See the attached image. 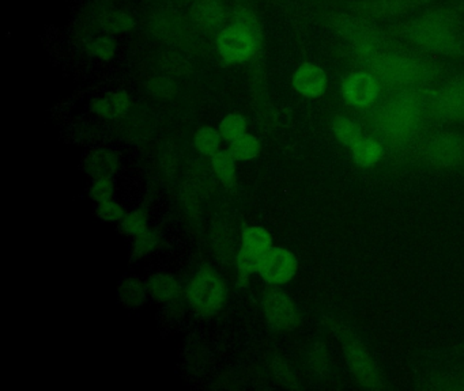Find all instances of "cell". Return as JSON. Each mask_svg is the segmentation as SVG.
Listing matches in <instances>:
<instances>
[{
    "label": "cell",
    "mask_w": 464,
    "mask_h": 391,
    "mask_svg": "<svg viewBox=\"0 0 464 391\" xmlns=\"http://www.w3.org/2000/svg\"><path fill=\"white\" fill-rule=\"evenodd\" d=\"M97 216L104 222H119L126 216L124 209L115 201L110 200L100 203L97 208Z\"/></svg>",
    "instance_id": "836d02e7"
},
{
    "label": "cell",
    "mask_w": 464,
    "mask_h": 391,
    "mask_svg": "<svg viewBox=\"0 0 464 391\" xmlns=\"http://www.w3.org/2000/svg\"><path fill=\"white\" fill-rule=\"evenodd\" d=\"M241 246L266 255V253L273 247V238L270 233L262 227H248L243 233V244Z\"/></svg>",
    "instance_id": "7402d4cb"
},
{
    "label": "cell",
    "mask_w": 464,
    "mask_h": 391,
    "mask_svg": "<svg viewBox=\"0 0 464 391\" xmlns=\"http://www.w3.org/2000/svg\"><path fill=\"white\" fill-rule=\"evenodd\" d=\"M148 228V214L142 209L126 215L121 220V231L126 235H138Z\"/></svg>",
    "instance_id": "f1b7e54d"
},
{
    "label": "cell",
    "mask_w": 464,
    "mask_h": 391,
    "mask_svg": "<svg viewBox=\"0 0 464 391\" xmlns=\"http://www.w3.org/2000/svg\"><path fill=\"white\" fill-rule=\"evenodd\" d=\"M266 318L279 330L295 328L298 320L297 309L289 295L281 290H270L263 300Z\"/></svg>",
    "instance_id": "7c38bea8"
},
{
    "label": "cell",
    "mask_w": 464,
    "mask_h": 391,
    "mask_svg": "<svg viewBox=\"0 0 464 391\" xmlns=\"http://www.w3.org/2000/svg\"><path fill=\"white\" fill-rule=\"evenodd\" d=\"M113 190H115V185H113L112 179L100 178L94 181L89 193H91V197L100 204L112 200Z\"/></svg>",
    "instance_id": "d6a6232c"
},
{
    "label": "cell",
    "mask_w": 464,
    "mask_h": 391,
    "mask_svg": "<svg viewBox=\"0 0 464 391\" xmlns=\"http://www.w3.org/2000/svg\"><path fill=\"white\" fill-rule=\"evenodd\" d=\"M456 11H458V13H460L461 15H464V0H461V2L459 3V5H456Z\"/></svg>",
    "instance_id": "e575fe53"
},
{
    "label": "cell",
    "mask_w": 464,
    "mask_h": 391,
    "mask_svg": "<svg viewBox=\"0 0 464 391\" xmlns=\"http://www.w3.org/2000/svg\"><path fill=\"white\" fill-rule=\"evenodd\" d=\"M130 105L131 102H130L129 94L126 91H118L100 98L93 103L92 109L102 119H119L129 113Z\"/></svg>",
    "instance_id": "2e32d148"
},
{
    "label": "cell",
    "mask_w": 464,
    "mask_h": 391,
    "mask_svg": "<svg viewBox=\"0 0 464 391\" xmlns=\"http://www.w3.org/2000/svg\"><path fill=\"white\" fill-rule=\"evenodd\" d=\"M157 243H159V236H157V234L146 228L142 233L135 235L132 255H134V257H143V255L153 252V250L156 249Z\"/></svg>",
    "instance_id": "4dcf8cb0"
},
{
    "label": "cell",
    "mask_w": 464,
    "mask_h": 391,
    "mask_svg": "<svg viewBox=\"0 0 464 391\" xmlns=\"http://www.w3.org/2000/svg\"><path fill=\"white\" fill-rule=\"evenodd\" d=\"M83 168L92 178H111L118 171L119 159L110 149H97L88 155Z\"/></svg>",
    "instance_id": "9a60e30c"
},
{
    "label": "cell",
    "mask_w": 464,
    "mask_h": 391,
    "mask_svg": "<svg viewBox=\"0 0 464 391\" xmlns=\"http://www.w3.org/2000/svg\"><path fill=\"white\" fill-rule=\"evenodd\" d=\"M88 53L102 60L112 59L116 53V41L111 35H102L89 43Z\"/></svg>",
    "instance_id": "f546056e"
},
{
    "label": "cell",
    "mask_w": 464,
    "mask_h": 391,
    "mask_svg": "<svg viewBox=\"0 0 464 391\" xmlns=\"http://www.w3.org/2000/svg\"><path fill=\"white\" fill-rule=\"evenodd\" d=\"M192 18L203 29L218 26L224 19L221 0H199L192 8Z\"/></svg>",
    "instance_id": "ac0fdd59"
},
{
    "label": "cell",
    "mask_w": 464,
    "mask_h": 391,
    "mask_svg": "<svg viewBox=\"0 0 464 391\" xmlns=\"http://www.w3.org/2000/svg\"><path fill=\"white\" fill-rule=\"evenodd\" d=\"M434 110L450 121H464V76L450 79L433 95Z\"/></svg>",
    "instance_id": "8fae6325"
},
{
    "label": "cell",
    "mask_w": 464,
    "mask_h": 391,
    "mask_svg": "<svg viewBox=\"0 0 464 391\" xmlns=\"http://www.w3.org/2000/svg\"><path fill=\"white\" fill-rule=\"evenodd\" d=\"M246 122L243 116L240 114H227L221 124H219V133L222 138L227 141H233L235 138H240L241 135L246 133Z\"/></svg>",
    "instance_id": "484cf974"
},
{
    "label": "cell",
    "mask_w": 464,
    "mask_h": 391,
    "mask_svg": "<svg viewBox=\"0 0 464 391\" xmlns=\"http://www.w3.org/2000/svg\"><path fill=\"white\" fill-rule=\"evenodd\" d=\"M393 29L420 51L445 57L464 56V24L458 11L433 8Z\"/></svg>",
    "instance_id": "6da1fadb"
},
{
    "label": "cell",
    "mask_w": 464,
    "mask_h": 391,
    "mask_svg": "<svg viewBox=\"0 0 464 391\" xmlns=\"http://www.w3.org/2000/svg\"><path fill=\"white\" fill-rule=\"evenodd\" d=\"M263 258H265V255L257 254V253L241 246L240 252H238L237 255V266L241 276H243L244 279H246L249 274L255 273V272H259Z\"/></svg>",
    "instance_id": "4316f807"
},
{
    "label": "cell",
    "mask_w": 464,
    "mask_h": 391,
    "mask_svg": "<svg viewBox=\"0 0 464 391\" xmlns=\"http://www.w3.org/2000/svg\"><path fill=\"white\" fill-rule=\"evenodd\" d=\"M148 288L142 284L140 280L135 277L124 279L119 284V299L124 306L129 309H137L146 303V295H148Z\"/></svg>",
    "instance_id": "d6986e66"
},
{
    "label": "cell",
    "mask_w": 464,
    "mask_h": 391,
    "mask_svg": "<svg viewBox=\"0 0 464 391\" xmlns=\"http://www.w3.org/2000/svg\"><path fill=\"white\" fill-rule=\"evenodd\" d=\"M327 86V73L314 62H304L293 75V87L305 98L322 97Z\"/></svg>",
    "instance_id": "5bb4252c"
},
{
    "label": "cell",
    "mask_w": 464,
    "mask_h": 391,
    "mask_svg": "<svg viewBox=\"0 0 464 391\" xmlns=\"http://www.w3.org/2000/svg\"><path fill=\"white\" fill-rule=\"evenodd\" d=\"M426 154L439 166H458L464 163V136L458 133H440L430 138Z\"/></svg>",
    "instance_id": "4fadbf2b"
},
{
    "label": "cell",
    "mask_w": 464,
    "mask_h": 391,
    "mask_svg": "<svg viewBox=\"0 0 464 391\" xmlns=\"http://www.w3.org/2000/svg\"><path fill=\"white\" fill-rule=\"evenodd\" d=\"M328 24L338 37L352 45L355 59L391 49L390 37L384 30L352 11L331 14Z\"/></svg>",
    "instance_id": "3957f363"
},
{
    "label": "cell",
    "mask_w": 464,
    "mask_h": 391,
    "mask_svg": "<svg viewBox=\"0 0 464 391\" xmlns=\"http://www.w3.org/2000/svg\"><path fill=\"white\" fill-rule=\"evenodd\" d=\"M343 100L355 109H368L382 94V81L368 70L347 73L341 83Z\"/></svg>",
    "instance_id": "8992f818"
},
{
    "label": "cell",
    "mask_w": 464,
    "mask_h": 391,
    "mask_svg": "<svg viewBox=\"0 0 464 391\" xmlns=\"http://www.w3.org/2000/svg\"><path fill=\"white\" fill-rule=\"evenodd\" d=\"M428 3L429 0H354L347 8L371 21H382L414 13Z\"/></svg>",
    "instance_id": "52a82bcc"
},
{
    "label": "cell",
    "mask_w": 464,
    "mask_h": 391,
    "mask_svg": "<svg viewBox=\"0 0 464 391\" xmlns=\"http://www.w3.org/2000/svg\"><path fill=\"white\" fill-rule=\"evenodd\" d=\"M357 60L382 83L390 86H420L433 81L437 75L434 62L406 52L393 51L392 48Z\"/></svg>",
    "instance_id": "7a4b0ae2"
},
{
    "label": "cell",
    "mask_w": 464,
    "mask_h": 391,
    "mask_svg": "<svg viewBox=\"0 0 464 391\" xmlns=\"http://www.w3.org/2000/svg\"><path fill=\"white\" fill-rule=\"evenodd\" d=\"M148 291L156 300L169 301L179 293V282L170 274L159 273L150 277L148 282Z\"/></svg>",
    "instance_id": "ffe728a7"
},
{
    "label": "cell",
    "mask_w": 464,
    "mask_h": 391,
    "mask_svg": "<svg viewBox=\"0 0 464 391\" xmlns=\"http://www.w3.org/2000/svg\"><path fill=\"white\" fill-rule=\"evenodd\" d=\"M297 258L284 247H271L266 253L259 273L270 284H286L297 272Z\"/></svg>",
    "instance_id": "30bf717a"
},
{
    "label": "cell",
    "mask_w": 464,
    "mask_h": 391,
    "mask_svg": "<svg viewBox=\"0 0 464 391\" xmlns=\"http://www.w3.org/2000/svg\"><path fill=\"white\" fill-rule=\"evenodd\" d=\"M217 48L225 62H243L254 56L259 45L249 33L233 24L219 33Z\"/></svg>",
    "instance_id": "9c48e42d"
},
{
    "label": "cell",
    "mask_w": 464,
    "mask_h": 391,
    "mask_svg": "<svg viewBox=\"0 0 464 391\" xmlns=\"http://www.w3.org/2000/svg\"><path fill=\"white\" fill-rule=\"evenodd\" d=\"M422 100L411 92L393 97L385 103L379 116L382 135L396 143L411 140L422 127Z\"/></svg>",
    "instance_id": "277c9868"
},
{
    "label": "cell",
    "mask_w": 464,
    "mask_h": 391,
    "mask_svg": "<svg viewBox=\"0 0 464 391\" xmlns=\"http://www.w3.org/2000/svg\"><path fill=\"white\" fill-rule=\"evenodd\" d=\"M221 133L219 130L211 127H203L198 130L195 136V146L203 155H211L218 152L219 144H221Z\"/></svg>",
    "instance_id": "d4e9b609"
},
{
    "label": "cell",
    "mask_w": 464,
    "mask_h": 391,
    "mask_svg": "<svg viewBox=\"0 0 464 391\" xmlns=\"http://www.w3.org/2000/svg\"><path fill=\"white\" fill-rule=\"evenodd\" d=\"M333 133L342 146L350 148L362 138L360 125L344 116H336L333 119Z\"/></svg>",
    "instance_id": "44dd1931"
},
{
    "label": "cell",
    "mask_w": 464,
    "mask_h": 391,
    "mask_svg": "<svg viewBox=\"0 0 464 391\" xmlns=\"http://www.w3.org/2000/svg\"><path fill=\"white\" fill-rule=\"evenodd\" d=\"M186 296L189 306L195 311L203 315L214 314L224 303V284L214 272L205 269L195 274L194 279L189 281Z\"/></svg>",
    "instance_id": "5b68a950"
},
{
    "label": "cell",
    "mask_w": 464,
    "mask_h": 391,
    "mask_svg": "<svg viewBox=\"0 0 464 391\" xmlns=\"http://www.w3.org/2000/svg\"><path fill=\"white\" fill-rule=\"evenodd\" d=\"M235 157L230 154V151H218L213 155L211 163H213L214 171L224 184L232 185V182L235 181Z\"/></svg>",
    "instance_id": "cb8c5ba5"
},
{
    "label": "cell",
    "mask_w": 464,
    "mask_h": 391,
    "mask_svg": "<svg viewBox=\"0 0 464 391\" xmlns=\"http://www.w3.org/2000/svg\"><path fill=\"white\" fill-rule=\"evenodd\" d=\"M339 336L344 341V355H346L347 363L358 382L362 383L366 387L382 388L379 369H377L373 358L369 355L365 345L353 334H350V337H347L346 333L339 334Z\"/></svg>",
    "instance_id": "ba28073f"
},
{
    "label": "cell",
    "mask_w": 464,
    "mask_h": 391,
    "mask_svg": "<svg viewBox=\"0 0 464 391\" xmlns=\"http://www.w3.org/2000/svg\"><path fill=\"white\" fill-rule=\"evenodd\" d=\"M229 151L236 160L254 159L259 155L260 143L255 136L244 133L240 138L230 141Z\"/></svg>",
    "instance_id": "603a6c76"
},
{
    "label": "cell",
    "mask_w": 464,
    "mask_h": 391,
    "mask_svg": "<svg viewBox=\"0 0 464 391\" xmlns=\"http://www.w3.org/2000/svg\"><path fill=\"white\" fill-rule=\"evenodd\" d=\"M135 22L129 14L126 13H112L110 15L105 16L102 21V26L107 32L113 33H124L129 32L130 29L134 27Z\"/></svg>",
    "instance_id": "1f68e13d"
},
{
    "label": "cell",
    "mask_w": 464,
    "mask_h": 391,
    "mask_svg": "<svg viewBox=\"0 0 464 391\" xmlns=\"http://www.w3.org/2000/svg\"><path fill=\"white\" fill-rule=\"evenodd\" d=\"M235 24L249 33L254 37V40L256 41L257 45L260 46V43H262V29H260L259 22H257L254 13L246 10V8L236 11Z\"/></svg>",
    "instance_id": "83f0119b"
},
{
    "label": "cell",
    "mask_w": 464,
    "mask_h": 391,
    "mask_svg": "<svg viewBox=\"0 0 464 391\" xmlns=\"http://www.w3.org/2000/svg\"><path fill=\"white\" fill-rule=\"evenodd\" d=\"M350 149H352V157L355 165L363 168L376 165L384 155V148L380 141H377L376 138H363V136Z\"/></svg>",
    "instance_id": "e0dca14e"
}]
</instances>
